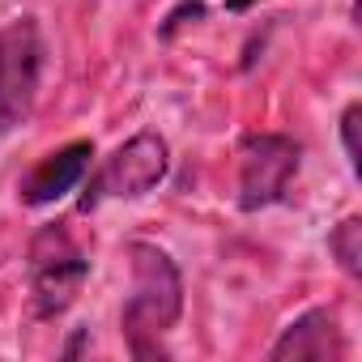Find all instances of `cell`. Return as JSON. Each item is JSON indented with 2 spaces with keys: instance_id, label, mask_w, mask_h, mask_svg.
Returning <instances> with one entry per match:
<instances>
[{
  "instance_id": "obj_10",
  "label": "cell",
  "mask_w": 362,
  "mask_h": 362,
  "mask_svg": "<svg viewBox=\"0 0 362 362\" xmlns=\"http://www.w3.org/2000/svg\"><path fill=\"white\" fill-rule=\"evenodd\" d=\"M252 5H256V0H226L230 13H243V9H252Z\"/></svg>"
},
{
  "instance_id": "obj_4",
  "label": "cell",
  "mask_w": 362,
  "mask_h": 362,
  "mask_svg": "<svg viewBox=\"0 0 362 362\" xmlns=\"http://www.w3.org/2000/svg\"><path fill=\"white\" fill-rule=\"evenodd\" d=\"M43 73V35L35 18H18L0 30V136H9L35 107Z\"/></svg>"
},
{
  "instance_id": "obj_5",
  "label": "cell",
  "mask_w": 362,
  "mask_h": 362,
  "mask_svg": "<svg viewBox=\"0 0 362 362\" xmlns=\"http://www.w3.org/2000/svg\"><path fill=\"white\" fill-rule=\"evenodd\" d=\"M298 175V145L281 132H252L239 145V205L247 214L277 205Z\"/></svg>"
},
{
  "instance_id": "obj_1",
  "label": "cell",
  "mask_w": 362,
  "mask_h": 362,
  "mask_svg": "<svg viewBox=\"0 0 362 362\" xmlns=\"http://www.w3.org/2000/svg\"><path fill=\"white\" fill-rule=\"evenodd\" d=\"M128 269H132V286H128L119 324H124L128 349L136 358H153V354H162V337L179 324L184 281H179L175 260L158 243H132Z\"/></svg>"
},
{
  "instance_id": "obj_9",
  "label": "cell",
  "mask_w": 362,
  "mask_h": 362,
  "mask_svg": "<svg viewBox=\"0 0 362 362\" xmlns=\"http://www.w3.org/2000/svg\"><path fill=\"white\" fill-rule=\"evenodd\" d=\"M358 115H362L358 103H349L345 115H341V141H345V158H349L354 170H358Z\"/></svg>"
},
{
  "instance_id": "obj_7",
  "label": "cell",
  "mask_w": 362,
  "mask_h": 362,
  "mask_svg": "<svg viewBox=\"0 0 362 362\" xmlns=\"http://www.w3.org/2000/svg\"><path fill=\"white\" fill-rule=\"evenodd\" d=\"M269 354L273 358H315V362H328V358H345L349 345H345L337 311L311 307V311H303L298 320L286 324V332L277 337V345Z\"/></svg>"
},
{
  "instance_id": "obj_2",
  "label": "cell",
  "mask_w": 362,
  "mask_h": 362,
  "mask_svg": "<svg viewBox=\"0 0 362 362\" xmlns=\"http://www.w3.org/2000/svg\"><path fill=\"white\" fill-rule=\"evenodd\" d=\"M90 277V247L69 222H47L30 239V294L39 315H60L73 307Z\"/></svg>"
},
{
  "instance_id": "obj_6",
  "label": "cell",
  "mask_w": 362,
  "mask_h": 362,
  "mask_svg": "<svg viewBox=\"0 0 362 362\" xmlns=\"http://www.w3.org/2000/svg\"><path fill=\"white\" fill-rule=\"evenodd\" d=\"M90 158H94V145L90 141H73L47 158L35 162V170L22 179V205H52L60 201L64 192H73L81 184V175L90 170Z\"/></svg>"
},
{
  "instance_id": "obj_8",
  "label": "cell",
  "mask_w": 362,
  "mask_h": 362,
  "mask_svg": "<svg viewBox=\"0 0 362 362\" xmlns=\"http://www.w3.org/2000/svg\"><path fill=\"white\" fill-rule=\"evenodd\" d=\"M328 252L337 256V264L358 277L362 273V218H345L332 235H328Z\"/></svg>"
},
{
  "instance_id": "obj_3",
  "label": "cell",
  "mask_w": 362,
  "mask_h": 362,
  "mask_svg": "<svg viewBox=\"0 0 362 362\" xmlns=\"http://www.w3.org/2000/svg\"><path fill=\"white\" fill-rule=\"evenodd\" d=\"M166 166H170V149L158 132H136L132 141H124L103 166L98 175L86 184V197H81V209H94L103 201H132V197H145L153 192L162 179H166Z\"/></svg>"
}]
</instances>
